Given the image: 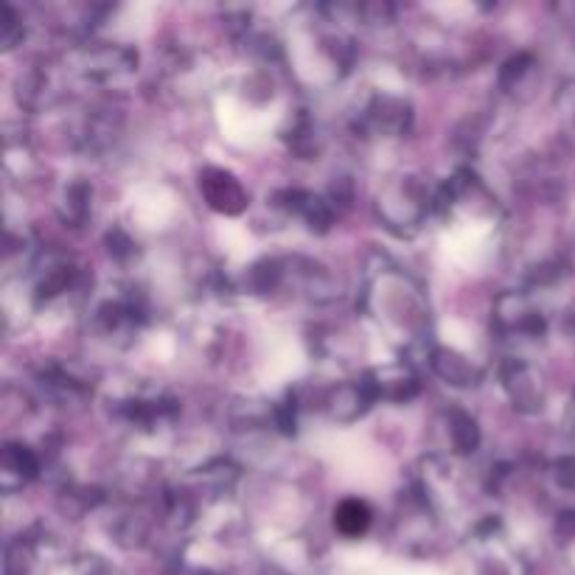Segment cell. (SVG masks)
<instances>
[{"mask_svg":"<svg viewBox=\"0 0 575 575\" xmlns=\"http://www.w3.org/2000/svg\"><path fill=\"white\" fill-rule=\"evenodd\" d=\"M200 191L202 197L208 200V205L214 211H222V214H239L247 205L245 188L239 186V180L233 174L222 172V169H208L202 174Z\"/></svg>","mask_w":575,"mask_h":575,"instance_id":"1","label":"cell"},{"mask_svg":"<svg viewBox=\"0 0 575 575\" xmlns=\"http://www.w3.org/2000/svg\"><path fill=\"white\" fill-rule=\"evenodd\" d=\"M334 525L345 536H360L371 525V508L362 500H343V503L337 505V511H334Z\"/></svg>","mask_w":575,"mask_h":575,"instance_id":"2","label":"cell"},{"mask_svg":"<svg viewBox=\"0 0 575 575\" xmlns=\"http://www.w3.org/2000/svg\"><path fill=\"white\" fill-rule=\"evenodd\" d=\"M432 365H435V371L444 376V379H449L452 385H475V371H472L458 354L438 351L435 360H432Z\"/></svg>","mask_w":575,"mask_h":575,"instance_id":"3","label":"cell"},{"mask_svg":"<svg viewBox=\"0 0 575 575\" xmlns=\"http://www.w3.org/2000/svg\"><path fill=\"white\" fill-rule=\"evenodd\" d=\"M455 427H452V438H455V446L460 452H475L477 446V424L469 416L463 413H455Z\"/></svg>","mask_w":575,"mask_h":575,"instance_id":"4","label":"cell"},{"mask_svg":"<svg viewBox=\"0 0 575 575\" xmlns=\"http://www.w3.org/2000/svg\"><path fill=\"white\" fill-rule=\"evenodd\" d=\"M6 469L9 472H17L20 477H31L37 472V460L31 452H26V446H9L6 449Z\"/></svg>","mask_w":575,"mask_h":575,"instance_id":"5","label":"cell"}]
</instances>
